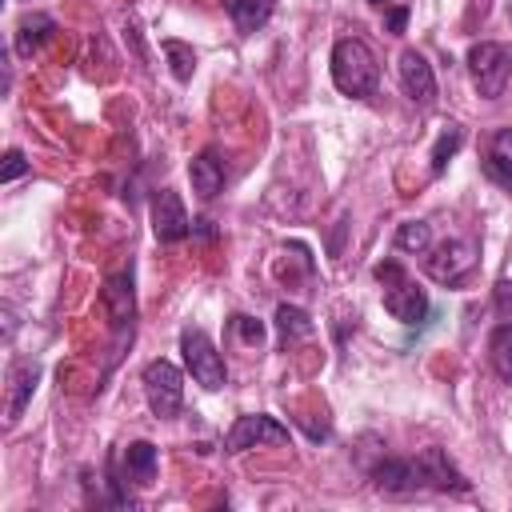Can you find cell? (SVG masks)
Masks as SVG:
<instances>
[{
  "label": "cell",
  "mask_w": 512,
  "mask_h": 512,
  "mask_svg": "<svg viewBox=\"0 0 512 512\" xmlns=\"http://www.w3.org/2000/svg\"><path fill=\"white\" fill-rule=\"evenodd\" d=\"M180 352H184V364H188V372H192L196 384H204L208 392L224 388L228 368H224V356L216 352V344L208 340L204 328H184L180 332Z\"/></svg>",
  "instance_id": "obj_4"
},
{
  "label": "cell",
  "mask_w": 512,
  "mask_h": 512,
  "mask_svg": "<svg viewBox=\"0 0 512 512\" xmlns=\"http://www.w3.org/2000/svg\"><path fill=\"white\" fill-rule=\"evenodd\" d=\"M372 484H376L380 492H388V496H408V492L428 488V472H424L420 456H416V460L388 456V460H380V464L372 468Z\"/></svg>",
  "instance_id": "obj_8"
},
{
  "label": "cell",
  "mask_w": 512,
  "mask_h": 512,
  "mask_svg": "<svg viewBox=\"0 0 512 512\" xmlns=\"http://www.w3.org/2000/svg\"><path fill=\"white\" fill-rule=\"evenodd\" d=\"M152 232L160 244H180L192 232V220L184 212V200L172 188H160L152 200Z\"/></svg>",
  "instance_id": "obj_9"
},
{
  "label": "cell",
  "mask_w": 512,
  "mask_h": 512,
  "mask_svg": "<svg viewBox=\"0 0 512 512\" xmlns=\"http://www.w3.org/2000/svg\"><path fill=\"white\" fill-rule=\"evenodd\" d=\"M484 176L492 184H500L504 192H512V128H496L484 152Z\"/></svg>",
  "instance_id": "obj_14"
},
{
  "label": "cell",
  "mask_w": 512,
  "mask_h": 512,
  "mask_svg": "<svg viewBox=\"0 0 512 512\" xmlns=\"http://www.w3.org/2000/svg\"><path fill=\"white\" fill-rule=\"evenodd\" d=\"M488 356H492V368L504 384H512V324H500L492 332V344H488Z\"/></svg>",
  "instance_id": "obj_20"
},
{
  "label": "cell",
  "mask_w": 512,
  "mask_h": 512,
  "mask_svg": "<svg viewBox=\"0 0 512 512\" xmlns=\"http://www.w3.org/2000/svg\"><path fill=\"white\" fill-rule=\"evenodd\" d=\"M420 464L428 472V488H436V492H468V480L456 472V464L444 456V448H424Z\"/></svg>",
  "instance_id": "obj_15"
},
{
  "label": "cell",
  "mask_w": 512,
  "mask_h": 512,
  "mask_svg": "<svg viewBox=\"0 0 512 512\" xmlns=\"http://www.w3.org/2000/svg\"><path fill=\"white\" fill-rule=\"evenodd\" d=\"M368 4H392V0H368Z\"/></svg>",
  "instance_id": "obj_28"
},
{
  "label": "cell",
  "mask_w": 512,
  "mask_h": 512,
  "mask_svg": "<svg viewBox=\"0 0 512 512\" xmlns=\"http://www.w3.org/2000/svg\"><path fill=\"white\" fill-rule=\"evenodd\" d=\"M272 8H276V0H232V4H228L232 24H236L244 36H248V32H260V28L268 24Z\"/></svg>",
  "instance_id": "obj_18"
},
{
  "label": "cell",
  "mask_w": 512,
  "mask_h": 512,
  "mask_svg": "<svg viewBox=\"0 0 512 512\" xmlns=\"http://www.w3.org/2000/svg\"><path fill=\"white\" fill-rule=\"evenodd\" d=\"M428 240H432V228H428L424 220H404V224L396 228V248H400V252H424Z\"/></svg>",
  "instance_id": "obj_23"
},
{
  "label": "cell",
  "mask_w": 512,
  "mask_h": 512,
  "mask_svg": "<svg viewBox=\"0 0 512 512\" xmlns=\"http://www.w3.org/2000/svg\"><path fill=\"white\" fill-rule=\"evenodd\" d=\"M468 72L476 80V92L484 100H496L504 96L508 80H512V48L508 44H496V40H480L468 48Z\"/></svg>",
  "instance_id": "obj_3"
},
{
  "label": "cell",
  "mask_w": 512,
  "mask_h": 512,
  "mask_svg": "<svg viewBox=\"0 0 512 512\" xmlns=\"http://www.w3.org/2000/svg\"><path fill=\"white\" fill-rule=\"evenodd\" d=\"M508 16H512V0H508Z\"/></svg>",
  "instance_id": "obj_29"
},
{
  "label": "cell",
  "mask_w": 512,
  "mask_h": 512,
  "mask_svg": "<svg viewBox=\"0 0 512 512\" xmlns=\"http://www.w3.org/2000/svg\"><path fill=\"white\" fill-rule=\"evenodd\" d=\"M36 380H40L36 360H12V368H8V424H16L20 412L28 408L32 392H36Z\"/></svg>",
  "instance_id": "obj_12"
},
{
  "label": "cell",
  "mask_w": 512,
  "mask_h": 512,
  "mask_svg": "<svg viewBox=\"0 0 512 512\" xmlns=\"http://www.w3.org/2000/svg\"><path fill=\"white\" fill-rule=\"evenodd\" d=\"M276 328H280V344H284V348L316 332L312 316H308L304 308H296V304H280V308H276Z\"/></svg>",
  "instance_id": "obj_17"
},
{
  "label": "cell",
  "mask_w": 512,
  "mask_h": 512,
  "mask_svg": "<svg viewBox=\"0 0 512 512\" xmlns=\"http://www.w3.org/2000/svg\"><path fill=\"white\" fill-rule=\"evenodd\" d=\"M396 72H400V84H404V92H408L412 104L428 108V104L436 100V72H432V64H428L416 48H404V52H400Z\"/></svg>",
  "instance_id": "obj_10"
},
{
  "label": "cell",
  "mask_w": 512,
  "mask_h": 512,
  "mask_svg": "<svg viewBox=\"0 0 512 512\" xmlns=\"http://www.w3.org/2000/svg\"><path fill=\"white\" fill-rule=\"evenodd\" d=\"M472 268H476V244L472 240H444V244L428 248V256H424V272L436 284H460Z\"/></svg>",
  "instance_id": "obj_6"
},
{
  "label": "cell",
  "mask_w": 512,
  "mask_h": 512,
  "mask_svg": "<svg viewBox=\"0 0 512 512\" xmlns=\"http://www.w3.org/2000/svg\"><path fill=\"white\" fill-rule=\"evenodd\" d=\"M144 396H148V408L156 420H172L184 404V376L176 364L168 360H148L144 364Z\"/></svg>",
  "instance_id": "obj_5"
},
{
  "label": "cell",
  "mask_w": 512,
  "mask_h": 512,
  "mask_svg": "<svg viewBox=\"0 0 512 512\" xmlns=\"http://www.w3.org/2000/svg\"><path fill=\"white\" fill-rule=\"evenodd\" d=\"M160 48H164V56H168V64H172V76H176L180 84L192 80V72H196V52H192L184 40H164Z\"/></svg>",
  "instance_id": "obj_21"
},
{
  "label": "cell",
  "mask_w": 512,
  "mask_h": 512,
  "mask_svg": "<svg viewBox=\"0 0 512 512\" xmlns=\"http://www.w3.org/2000/svg\"><path fill=\"white\" fill-rule=\"evenodd\" d=\"M332 84H336L344 96H352V100H364V96L376 92V84H380V64H376L372 48H368L360 36L336 40V48H332Z\"/></svg>",
  "instance_id": "obj_1"
},
{
  "label": "cell",
  "mask_w": 512,
  "mask_h": 512,
  "mask_svg": "<svg viewBox=\"0 0 512 512\" xmlns=\"http://www.w3.org/2000/svg\"><path fill=\"white\" fill-rule=\"evenodd\" d=\"M124 468H128V476H132L136 484H152V480H156V448H152L148 440L128 444V452H124Z\"/></svg>",
  "instance_id": "obj_19"
},
{
  "label": "cell",
  "mask_w": 512,
  "mask_h": 512,
  "mask_svg": "<svg viewBox=\"0 0 512 512\" xmlns=\"http://www.w3.org/2000/svg\"><path fill=\"white\" fill-rule=\"evenodd\" d=\"M384 24H388V32H404V24H408V8H404V4H396V8L388 12V20H384Z\"/></svg>",
  "instance_id": "obj_27"
},
{
  "label": "cell",
  "mask_w": 512,
  "mask_h": 512,
  "mask_svg": "<svg viewBox=\"0 0 512 512\" xmlns=\"http://www.w3.org/2000/svg\"><path fill=\"white\" fill-rule=\"evenodd\" d=\"M52 32H56V20H52V16H44V12H28V16L16 24V56H32Z\"/></svg>",
  "instance_id": "obj_16"
},
{
  "label": "cell",
  "mask_w": 512,
  "mask_h": 512,
  "mask_svg": "<svg viewBox=\"0 0 512 512\" xmlns=\"http://www.w3.org/2000/svg\"><path fill=\"white\" fill-rule=\"evenodd\" d=\"M232 328H236V336L244 340V344H252V348H260L264 344V336H268V328H264V320H256V316H232Z\"/></svg>",
  "instance_id": "obj_24"
},
{
  "label": "cell",
  "mask_w": 512,
  "mask_h": 512,
  "mask_svg": "<svg viewBox=\"0 0 512 512\" xmlns=\"http://www.w3.org/2000/svg\"><path fill=\"white\" fill-rule=\"evenodd\" d=\"M24 172H28V160H24V152H20V148H12V152L4 156V172H0V180H4V184H12V180H20Z\"/></svg>",
  "instance_id": "obj_25"
},
{
  "label": "cell",
  "mask_w": 512,
  "mask_h": 512,
  "mask_svg": "<svg viewBox=\"0 0 512 512\" xmlns=\"http://www.w3.org/2000/svg\"><path fill=\"white\" fill-rule=\"evenodd\" d=\"M492 300H496V312L508 316V312H512V280H500V284L492 288Z\"/></svg>",
  "instance_id": "obj_26"
},
{
  "label": "cell",
  "mask_w": 512,
  "mask_h": 512,
  "mask_svg": "<svg viewBox=\"0 0 512 512\" xmlns=\"http://www.w3.org/2000/svg\"><path fill=\"white\" fill-rule=\"evenodd\" d=\"M460 144H464V132H460L456 124H448V128L436 136V144H432V176H440V172L448 168V160L456 156Z\"/></svg>",
  "instance_id": "obj_22"
},
{
  "label": "cell",
  "mask_w": 512,
  "mask_h": 512,
  "mask_svg": "<svg viewBox=\"0 0 512 512\" xmlns=\"http://www.w3.org/2000/svg\"><path fill=\"white\" fill-rule=\"evenodd\" d=\"M188 180H192V192L200 200H212L220 188H224V160L216 148H204L200 156H192L188 164Z\"/></svg>",
  "instance_id": "obj_13"
},
{
  "label": "cell",
  "mask_w": 512,
  "mask_h": 512,
  "mask_svg": "<svg viewBox=\"0 0 512 512\" xmlns=\"http://www.w3.org/2000/svg\"><path fill=\"white\" fill-rule=\"evenodd\" d=\"M284 440H288V428H284L276 416L248 412V416H236V424L228 428V436H224V452H248V448H260V444H284Z\"/></svg>",
  "instance_id": "obj_7"
},
{
  "label": "cell",
  "mask_w": 512,
  "mask_h": 512,
  "mask_svg": "<svg viewBox=\"0 0 512 512\" xmlns=\"http://www.w3.org/2000/svg\"><path fill=\"white\" fill-rule=\"evenodd\" d=\"M372 272H376V280L384 288V308H388L392 320L420 324L428 316V292L400 268V260H380Z\"/></svg>",
  "instance_id": "obj_2"
},
{
  "label": "cell",
  "mask_w": 512,
  "mask_h": 512,
  "mask_svg": "<svg viewBox=\"0 0 512 512\" xmlns=\"http://www.w3.org/2000/svg\"><path fill=\"white\" fill-rule=\"evenodd\" d=\"M100 304H104V312H108V320H112L116 328L132 324V316H136V288H132V272H116V276H108V280H104V288H100Z\"/></svg>",
  "instance_id": "obj_11"
}]
</instances>
